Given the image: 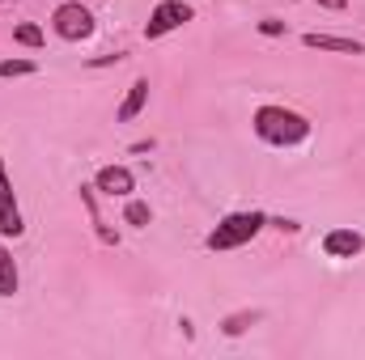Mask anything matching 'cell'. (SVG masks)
<instances>
[{"instance_id":"1","label":"cell","mask_w":365,"mask_h":360,"mask_svg":"<svg viewBox=\"0 0 365 360\" xmlns=\"http://www.w3.org/2000/svg\"><path fill=\"white\" fill-rule=\"evenodd\" d=\"M251 123H255V136L264 144H276V149H293V144H302L314 132V123L306 115L289 110V106H259Z\"/></svg>"},{"instance_id":"2","label":"cell","mask_w":365,"mask_h":360,"mask_svg":"<svg viewBox=\"0 0 365 360\" xmlns=\"http://www.w3.org/2000/svg\"><path fill=\"white\" fill-rule=\"evenodd\" d=\"M264 225H268V216L255 212V208H251V212H230V216L204 238V246H208V250H238V246H247L251 238H259Z\"/></svg>"},{"instance_id":"3","label":"cell","mask_w":365,"mask_h":360,"mask_svg":"<svg viewBox=\"0 0 365 360\" xmlns=\"http://www.w3.org/2000/svg\"><path fill=\"white\" fill-rule=\"evenodd\" d=\"M51 30H56L64 43H81V38L93 34V13L81 0H64V4H56V13H51Z\"/></svg>"},{"instance_id":"4","label":"cell","mask_w":365,"mask_h":360,"mask_svg":"<svg viewBox=\"0 0 365 360\" xmlns=\"http://www.w3.org/2000/svg\"><path fill=\"white\" fill-rule=\"evenodd\" d=\"M195 17V9L187 4V0H162L153 13H149V21H145V38H166L170 30H179Z\"/></svg>"},{"instance_id":"5","label":"cell","mask_w":365,"mask_h":360,"mask_svg":"<svg viewBox=\"0 0 365 360\" xmlns=\"http://www.w3.org/2000/svg\"><path fill=\"white\" fill-rule=\"evenodd\" d=\"M26 233V221L17 212V199H13V182L4 170V157H0V238H21Z\"/></svg>"},{"instance_id":"6","label":"cell","mask_w":365,"mask_h":360,"mask_svg":"<svg viewBox=\"0 0 365 360\" xmlns=\"http://www.w3.org/2000/svg\"><path fill=\"white\" fill-rule=\"evenodd\" d=\"M361 250H365L361 229H331V233H323V255L327 259H357Z\"/></svg>"},{"instance_id":"7","label":"cell","mask_w":365,"mask_h":360,"mask_svg":"<svg viewBox=\"0 0 365 360\" xmlns=\"http://www.w3.org/2000/svg\"><path fill=\"white\" fill-rule=\"evenodd\" d=\"M93 186H98L102 195H110V199H128V195L136 191V174H132L128 166H102V170L93 174Z\"/></svg>"},{"instance_id":"8","label":"cell","mask_w":365,"mask_h":360,"mask_svg":"<svg viewBox=\"0 0 365 360\" xmlns=\"http://www.w3.org/2000/svg\"><path fill=\"white\" fill-rule=\"evenodd\" d=\"M302 43H306L310 51H340V55H361L365 51L361 38H340V34H319V30L302 34Z\"/></svg>"},{"instance_id":"9","label":"cell","mask_w":365,"mask_h":360,"mask_svg":"<svg viewBox=\"0 0 365 360\" xmlns=\"http://www.w3.org/2000/svg\"><path fill=\"white\" fill-rule=\"evenodd\" d=\"M81 191V203H86V212H90V221H93V233H98V242H106V246H119V233L102 221V212H98V186L93 182H81L77 186Z\"/></svg>"},{"instance_id":"10","label":"cell","mask_w":365,"mask_h":360,"mask_svg":"<svg viewBox=\"0 0 365 360\" xmlns=\"http://www.w3.org/2000/svg\"><path fill=\"white\" fill-rule=\"evenodd\" d=\"M149 106V77H140V81H132V90L128 97L119 102V110H115V119L119 123H132V119H140V110Z\"/></svg>"},{"instance_id":"11","label":"cell","mask_w":365,"mask_h":360,"mask_svg":"<svg viewBox=\"0 0 365 360\" xmlns=\"http://www.w3.org/2000/svg\"><path fill=\"white\" fill-rule=\"evenodd\" d=\"M255 322H264V309H238V314L221 318V335H225V339H238V335H247Z\"/></svg>"},{"instance_id":"12","label":"cell","mask_w":365,"mask_h":360,"mask_svg":"<svg viewBox=\"0 0 365 360\" xmlns=\"http://www.w3.org/2000/svg\"><path fill=\"white\" fill-rule=\"evenodd\" d=\"M123 221H128L132 229H149V221H153V208H149L145 199H132V195H128V203H123Z\"/></svg>"},{"instance_id":"13","label":"cell","mask_w":365,"mask_h":360,"mask_svg":"<svg viewBox=\"0 0 365 360\" xmlns=\"http://www.w3.org/2000/svg\"><path fill=\"white\" fill-rule=\"evenodd\" d=\"M17 292V263H13V255L0 246V297H13Z\"/></svg>"},{"instance_id":"14","label":"cell","mask_w":365,"mask_h":360,"mask_svg":"<svg viewBox=\"0 0 365 360\" xmlns=\"http://www.w3.org/2000/svg\"><path fill=\"white\" fill-rule=\"evenodd\" d=\"M13 43H21V47H30V51H38V47H43V30H38L34 21H21V26L13 30Z\"/></svg>"},{"instance_id":"15","label":"cell","mask_w":365,"mask_h":360,"mask_svg":"<svg viewBox=\"0 0 365 360\" xmlns=\"http://www.w3.org/2000/svg\"><path fill=\"white\" fill-rule=\"evenodd\" d=\"M38 64L34 60H0V77H34Z\"/></svg>"},{"instance_id":"16","label":"cell","mask_w":365,"mask_h":360,"mask_svg":"<svg viewBox=\"0 0 365 360\" xmlns=\"http://www.w3.org/2000/svg\"><path fill=\"white\" fill-rule=\"evenodd\" d=\"M259 34L280 38V34H289V26H284V21H276V17H264V21H259Z\"/></svg>"},{"instance_id":"17","label":"cell","mask_w":365,"mask_h":360,"mask_svg":"<svg viewBox=\"0 0 365 360\" xmlns=\"http://www.w3.org/2000/svg\"><path fill=\"white\" fill-rule=\"evenodd\" d=\"M123 60V51H110V55H93L90 68H110V64H119Z\"/></svg>"},{"instance_id":"18","label":"cell","mask_w":365,"mask_h":360,"mask_svg":"<svg viewBox=\"0 0 365 360\" xmlns=\"http://www.w3.org/2000/svg\"><path fill=\"white\" fill-rule=\"evenodd\" d=\"M319 4H323V9H344L349 0H319Z\"/></svg>"},{"instance_id":"19","label":"cell","mask_w":365,"mask_h":360,"mask_svg":"<svg viewBox=\"0 0 365 360\" xmlns=\"http://www.w3.org/2000/svg\"><path fill=\"white\" fill-rule=\"evenodd\" d=\"M0 4H9V0H0Z\"/></svg>"}]
</instances>
